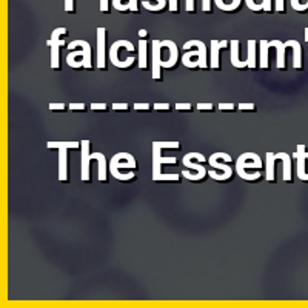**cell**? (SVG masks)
Instances as JSON below:
<instances>
[{
  "instance_id": "6da1fadb",
  "label": "cell",
  "mask_w": 308,
  "mask_h": 308,
  "mask_svg": "<svg viewBox=\"0 0 308 308\" xmlns=\"http://www.w3.org/2000/svg\"><path fill=\"white\" fill-rule=\"evenodd\" d=\"M121 48H123V50H128L129 53H133L134 51V45L131 42H128V40H117V42H114L113 45H111V48H110V61H111V63L116 66V68H119L121 66V69H129L131 66H133L134 63H136V57H128L126 61H121L119 59V51H121Z\"/></svg>"
},
{
  "instance_id": "7a4b0ae2",
  "label": "cell",
  "mask_w": 308,
  "mask_h": 308,
  "mask_svg": "<svg viewBox=\"0 0 308 308\" xmlns=\"http://www.w3.org/2000/svg\"><path fill=\"white\" fill-rule=\"evenodd\" d=\"M263 162L259 154L256 153H244L238 160H236V173L242 174L245 171H256V170H262Z\"/></svg>"
},
{
  "instance_id": "3957f363",
  "label": "cell",
  "mask_w": 308,
  "mask_h": 308,
  "mask_svg": "<svg viewBox=\"0 0 308 308\" xmlns=\"http://www.w3.org/2000/svg\"><path fill=\"white\" fill-rule=\"evenodd\" d=\"M129 170V171H137V162L136 157L129 153H117L110 162V170Z\"/></svg>"
},
{
  "instance_id": "277c9868",
  "label": "cell",
  "mask_w": 308,
  "mask_h": 308,
  "mask_svg": "<svg viewBox=\"0 0 308 308\" xmlns=\"http://www.w3.org/2000/svg\"><path fill=\"white\" fill-rule=\"evenodd\" d=\"M82 148H80V153H82V173H80V179L82 182L85 184H90L91 182V142L90 140H82Z\"/></svg>"
},
{
  "instance_id": "5b68a950",
  "label": "cell",
  "mask_w": 308,
  "mask_h": 308,
  "mask_svg": "<svg viewBox=\"0 0 308 308\" xmlns=\"http://www.w3.org/2000/svg\"><path fill=\"white\" fill-rule=\"evenodd\" d=\"M291 159L296 160V173H298V178L302 182H308V171L305 168L307 160H308V151L305 150V145H298L296 146V151L293 153Z\"/></svg>"
},
{
  "instance_id": "8992f818",
  "label": "cell",
  "mask_w": 308,
  "mask_h": 308,
  "mask_svg": "<svg viewBox=\"0 0 308 308\" xmlns=\"http://www.w3.org/2000/svg\"><path fill=\"white\" fill-rule=\"evenodd\" d=\"M182 164L186 170L189 171H194L193 176L189 178V181L191 182H202L205 181V178L208 176V171L207 168L203 167V164H199V162H193V156L191 153H188L184 159H182Z\"/></svg>"
},
{
  "instance_id": "52a82bcc",
  "label": "cell",
  "mask_w": 308,
  "mask_h": 308,
  "mask_svg": "<svg viewBox=\"0 0 308 308\" xmlns=\"http://www.w3.org/2000/svg\"><path fill=\"white\" fill-rule=\"evenodd\" d=\"M97 68L107 71V29L97 28Z\"/></svg>"
},
{
  "instance_id": "ba28073f",
  "label": "cell",
  "mask_w": 308,
  "mask_h": 308,
  "mask_svg": "<svg viewBox=\"0 0 308 308\" xmlns=\"http://www.w3.org/2000/svg\"><path fill=\"white\" fill-rule=\"evenodd\" d=\"M164 165H178V159L165 157V156H162V148L153 146V178L162 173Z\"/></svg>"
},
{
  "instance_id": "9c48e42d",
  "label": "cell",
  "mask_w": 308,
  "mask_h": 308,
  "mask_svg": "<svg viewBox=\"0 0 308 308\" xmlns=\"http://www.w3.org/2000/svg\"><path fill=\"white\" fill-rule=\"evenodd\" d=\"M153 79L162 82V43L153 40Z\"/></svg>"
},
{
  "instance_id": "30bf717a",
  "label": "cell",
  "mask_w": 308,
  "mask_h": 308,
  "mask_svg": "<svg viewBox=\"0 0 308 308\" xmlns=\"http://www.w3.org/2000/svg\"><path fill=\"white\" fill-rule=\"evenodd\" d=\"M162 43V47L168 50V59L167 61H162V68H167V69H176L178 66V62H179V50H178V45L173 42V40H160Z\"/></svg>"
},
{
  "instance_id": "8fae6325",
  "label": "cell",
  "mask_w": 308,
  "mask_h": 308,
  "mask_svg": "<svg viewBox=\"0 0 308 308\" xmlns=\"http://www.w3.org/2000/svg\"><path fill=\"white\" fill-rule=\"evenodd\" d=\"M77 48H83V53H85L83 68L88 69V71H91L93 69V51H91L90 42H86V40H72L68 45V50H71V51H74Z\"/></svg>"
},
{
  "instance_id": "7c38bea8",
  "label": "cell",
  "mask_w": 308,
  "mask_h": 308,
  "mask_svg": "<svg viewBox=\"0 0 308 308\" xmlns=\"http://www.w3.org/2000/svg\"><path fill=\"white\" fill-rule=\"evenodd\" d=\"M65 39H59V40H54V39H50L47 40V45L50 47L51 50V68L54 71H61V57H59V53H61V48L65 47Z\"/></svg>"
},
{
  "instance_id": "4fadbf2b",
  "label": "cell",
  "mask_w": 308,
  "mask_h": 308,
  "mask_svg": "<svg viewBox=\"0 0 308 308\" xmlns=\"http://www.w3.org/2000/svg\"><path fill=\"white\" fill-rule=\"evenodd\" d=\"M230 51H231V65L234 68H238V69H245L248 68V62H246V59L245 61H242L241 59V42L238 39H233L230 42Z\"/></svg>"
},
{
  "instance_id": "5bb4252c",
  "label": "cell",
  "mask_w": 308,
  "mask_h": 308,
  "mask_svg": "<svg viewBox=\"0 0 308 308\" xmlns=\"http://www.w3.org/2000/svg\"><path fill=\"white\" fill-rule=\"evenodd\" d=\"M93 160H97V167H99V173H97V179L102 184L108 182V174H110V164L107 157L102 153H91Z\"/></svg>"
},
{
  "instance_id": "9a60e30c",
  "label": "cell",
  "mask_w": 308,
  "mask_h": 308,
  "mask_svg": "<svg viewBox=\"0 0 308 308\" xmlns=\"http://www.w3.org/2000/svg\"><path fill=\"white\" fill-rule=\"evenodd\" d=\"M285 47L293 48V66H295L298 71H302L304 63H302V47H301V43L295 39H291V40L285 42Z\"/></svg>"
},
{
  "instance_id": "2e32d148",
  "label": "cell",
  "mask_w": 308,
  "mask_h": 308,
  "mask_svg": "<svg viewBox=\"0 0 308 308\" xmlns=\"http://www.w3.org/2000/svg\"><path fill=\"white\" fill-rule=\"evenodd\" d=\"M270 48H276V53H277V62H276V66L277 69H287V63H285V51H287V47H285V42H281V40H270L268 42Z\"/></svg>"
},
{
  "instance_id": "e0dca14e",
  "label": "cell",
  "mask_w": 308,
  "mask_h": 308,
  "mask_svg": "<svg viewBox=\"0 0 308 308\" xmlns=\"http://www.w3.org/2000/svg\"><path fill=\"white\" fill-rule=\"evenodd\" d=\"M59 181L68 184V150H59Z\"/></svg>"
},
{
  "instance_id": "ac0fdd59",
  "label": "cell",
  "mask_w": 308,
  "mask_h": 308,
  "mask_svg": "<svg viewBox=\"0 0 308 308\" xmlns=\"http://www.w3.org/2000/svg\"><path fill=\"white\" fill-rule=\"evenodd\" d=\"M276 157H277V160H282V165H284L282 178H284V182L293 184V164H291V156L288 153H277Z\"/></svg>"
},
{
  "instance_id": "d6986e66",
  "label": "cell",
  "mask_w": 308,
  "mask_h": 308,
  "mask_svg": "<svg viewBox=\"0 0 308 308\" xmlns=\"http://www.w3.org/2000/svg\"><path fill=\"white\" fill-rule=\"evenodd\" d=\"M276 160H277L276 154L268 151L265 157V179L270 184L276 182Z\"/></svg>"
},
{
  "instance_id": "ffe728a7",
  "label": "cell",
  "mask_w": 308,
  "mask_h": 308,
  "mask_svg": "<svg viewBox=\"0 0 308 308\" xmlns=\"http://www.w3.org/2000/svg\"><path fill=\"white\" fill-rule=\"evenodd\" d=\"M221 45L219 40H211V50H210V68L214 71L221 69Z\"/></svg>"
},
{
  "instance_id": "44dd1931",
  "label": "cell",
  "mask_w": 308,
  "mask_h": 308,
  "mask_svg": "<svg viewBox=\"0 0 308 308\" xmlns=\"http://www.w3.org/2000/svg\"><path fill=\"white\" fill-rule=\"evenodd\" d=\"M256 47H257V42L250 39L246 42V62H248V69H257V51H256Z\"/></svg>"
},
{
  "instance_id": "7402d4cb",
  "label": "cell",
  "mask_w": 308,
  "mask_h": 308,
  "mask_svg": "<svg viewBox=\"0 0 308 308\" xmlns=\"http://www.w3.org/2000/svg\"><path fill=\"white\" fill-rule=\"evenodd\" d=\"M259 66L262 69H268L270 68V59H268V53H270V45L268 40H259Z\"/></svg>"
},
{
  "instance_id": "603a6c76",
  "label": "cell",
  "mask_w": 308,
  "mask_h": 308,
  "mask_svg": "<svg viewBox=\"0 0 308 308\" xmlns=\"http://www.w3.org/2000/svg\"><path fill=\"white\" fill-rule=\"evenodd\" d=\"M137 62H139V69L145 71L148 68V42L146 39H140L139 40V57H137Z\"/></svg>"
},
{
  "instance_id": "cb8c5ba5",
  "label": "cell",
  "mask_w": 308,
  "mask_h": 308,
  "mask_svg": "<svg viewBox=\"0 0 308 308\" xmlns=\"http://www.w3.org/2000/svg\"><path fill=\"white\" fill-rule=\"evenodd\" d=\"M208 162H210V167H211L213 170H219V171H222V173L225 174L227 182H230V181L233 179V176H234V170L230 167V164H225V162H217V159H214L213 156H210Z\"/></svg>"
},
{
  "instance_id": "d4e9b609",
  "label": "cell",
  "mask_w": 308,
  "mask_h": 308,
  "mask_svg": "<svg viewBox=\"0 0 308 308\" xmlns=\"http://www.w3.org/2000/svg\"><path fill=\"white\" fill-rule=\"evenodd\" d=\"M214 3L224 12H236L241 9L242 0H214Z\"/></svg>"
},
{
  "instance_id": "484cf974",
  "label": "cell",
  "mask_w": 308,
  "mask_h": 308,
  "mask_svg": "<svg viewBox=\"0 0 308 308\" xmlns=\"http://www.w3.org/2000/svg\"><path fill=\"white\" fill-rule=\"evenodd\" d=\"M83 57H85L83 48L82 50L69 51V54L66 57V63L71 68H83Z\"/></svg>"
},
{
  "instance_id": "4316f807",
  "label": "cell",
  "mask_w": 308,
  "mask_h": 308,
  "mask_svg": "<svg viewBox=\"0 0 308 308\" xmlns=\"http://www.w3.org/2000/svg\"><path fill=\"white\" fill-rule=\"evenodd\" d=\"M142 6L151 12H162L168 8V0H142Z\"/></svg>"
},
{
  "instance_id": "83f0119b",
  "label": "cell",
  "mask_w": 308,
  "mask_h": 308,
  "mask_svg": "<svg viewBox=\"0 0 308 308\" xmlns=\"http://www.w3.org/2000/svg\"><path fill=\"white\" fill-rule=\"evenodd\" d=\"M47 148L53 150V151H59V150H80L82 143L80 142H48Z\"/></svg>"
},
{
  "instance_id": "f1b7e54d",
  "label": "cell",
  "mask_w": 308,
  "mask_h": 308,
  "mask_svg": "<svg viewBox=\"0 0 308 308\" xmlns=\"http://www.w3.org/2000/svg\"><path fill=\"white\" fill-rule=\"evenodd\" d=\"M181 178H182V174H179V173H164L162 171L160 174L154 176L153 181L154 182H179Z\"/></svg>"
},
{
  "instance_id": "f546056e",
  "label": "cell",
  "mask_w": 308,
  "mask_h": 308,
  "mask_svg": "<svg viewBox=\"0 0 308 308\" xmlns=\"http://www.w3.org/2000/svg\"><path fill=\"white\" fill-rule=\"evenodd\" d=\"M110 173H111V176L114 179H117V181H122V182H131V181H134L136 179V173L134 171H126V173H122V171H119V170H110Z\"/></svg>"
},
{
  "instance_id": "4dcf8cb0",
  "label": "cell",
  "mask_w": 308,
  "mask_h": 308,
  "mask_svg": "<svg viewBox=\"0 0 308 308\" xmlns=\"http://www.w3.org/2000/svg\"><path fill=\"white\" fill-rule=\"evenodd\" d=\"M153 146H159L162 150H181V143L179 142H153Z\"/></svg>"
},
{
  "instance_id": "1f68e13d",
  "label": "cell",
  "mask_w": 308,
  "mask_h": 308,
  "mask_svg": "<svg viewBox=\"0 0 308 308\" xmlns=\"http://www.w3.org/2000/svg\"><path fill=\"white\" fill-rule=\"evenodd\" d=\"M245 3L253 12H263V0H245Z\"/></svg>"
},
{
  "instance_id": "d6a6232c",
  "label": "cell",
  "mask_w": 308,
  "mask_h": 308,
  "mask_svg": "<svg viewBox=\"0 0 308 308\" xmlns=\"http://www.w3.org/2000/svg\"><path fill=\"white\" fill-rule=\"evenodd\" d=\"M66 36H68V29L63 28V26H61V28H56V29H54L53 34H51V39L59 40V39H65Z\"/></svg>"
},
{
  "instance_id": "836d02e7",
  "label": "cell",
  "mask_w": 308,
  "mask_h": 308,
  "mask_svg": "<svg viewBox=\"0 0 308 308\" xmlns=\"http://www.w3.org/2000/svg\"><path fill=\"white\" fill-rule=\"evenodd\" d=\"M211 156L214 159H217V160H222V162H225V164H231L233 162V157L228 153H214Z\"/></svg>"
},
{
  "instance_id": "e575fe53",
  "label": "cell",
  "mask_w": 308,
  "mask_h": 308,
  "mask_svg": "<svg viewBox=\"0 0 308 308\" xmlns=\"http://www.w3.org/2000/svg\"><path fill=\"white\" fill-rule=\"evenodd\" d=\"M238 110H239V111L254 113V111L257 110V105H256V104H239V105H238Z\"/></svg>"
},
{
  "instance_id": "d590c367",
  "label": "cell",
  "mask_w": 308,
  "mask_h": 308,
  "mask_svg": "<svg viewBox=\"0 0 308 308\" xmlns=\"http://www.w3.org/2000/svg\"><path fill=\"white\" fill-rule=\"evenodd\" d=\"M274 11L276 12H281V14H285L287 12L285 0H276V2H274Z\"/></svg>"
},
{
  "instance_id": "8d00e7d4",
  "label": "cell",
  "mask_w": 308,
  "mask_h": 308,
  "mask_svg": "<svg viewBox=\"0 0 308 308\" xmlns=\"http://www.w3.org/2000/svg\"><path fill=\"white\" fill-rule=\"evenodd\" d=\"M93 111H100V113H105V111H108L110 110V105L108 104H91V107H90Z\"/></svg>"
},
{
  "instance_id": "74e56055",
  "label": "cell",
  "mask_w": 308,
  "mask_h": 308,
  "mask_svg": "<svg viewBox=\"0 0 308 308\" xmlns=\"http://www.w3.org/2000/svg\"><path fill=\"white\" fill-rule=\"evenodd\" d=\"M69 110V105L65 104H50V111H66Z\"/></svg>"
},
{
  "instance_id": "f35d334b",
  "label": "cell",
  "mask_w": 308,
  "mask_h": 308,
  "mask_svg": "<svg viewBox=\"0 0 308 308\" xmlns=\"http://www.w3.org/2000/svg\"><path fill=\"white\" fill-rule=\"evenodd\" d=\"M168 9L173 14H178L179 12V0H168Z\"/></svg>"
},
{
  "instance_id": "ab89813d",
  "label": "cell",
  "mask_w": 308,
  "mask_h": 308,
  "mask_svg": "<svg viewBox=\"0 0 308 308\" xmlns=\"http://www.w3.org/2000/svg\"><path fill=\"white\" fill-rule=\"evenodd\" d=\"M178 111H193L194 110V107L191 105V104H176V107H174Z\"/></svg>"
},
{
  "instance_id": "60d3db41",
  "label": "cell",
  "mask_w": 308,
  "mask_h": 308,
  "mask_svg": "<svg viewBox=\"0 0 308 308\" xmlns=\"http://www.w3.org/2000/svg\"><path fill=\"white\" fill-rule=\"evenodd\" d=\"M65 11L69 14L76 12V6H74V0H65Z\"/></svg>"
},
{
  "instance_id": "b9f144b4",
  "label": "cell",
  "mask_w": 308,
  "mask_h": 308,
  "mask_svg": "<svg viewBox=\"0 0 308 308\" xmlns=\"http://www.w3.org/2000/svg\"><path fill=\"white\" fill-rule=\"evenodd\" d=\"M153 110H156V111H170L171 104H154Z\"/></svg>"
},
{
  "instance_id": "7bdbcfd3",
  "label": "cell",
  "mask_w": 308,
  "mask_h": 308,
  "mask_svg": "<svg viewBox=\"0 0 308 308\" xmlns=\"http://www.w3.org/2000/svg\"><path fill=\"white\" fill-rule=\"evenodd\" d=\"M111 108H113V111H128L129 105L128 104H113Z\"/></svg>"
},
{
  "instance_id": "ee69618b",
  "label": "cell",
  "mask_w": 308,
  "mask_h": 308,
  "mask_svg": "<svg viewBox=\"0 0 308 308\" xmlns=\"http://www.w3.org/2000/svg\"><path fill=\"white\" fill-rule=\"evenodd\" d=\"M153 108L151 104H134V110L136 111H150Z\"/></svg>"
},
{
  "instance_id": "f6af8a7d",
  "label": "cell",
  "mask_w": 308,
  "mask_h": 308,
  "mask_svg": "<svg viewBox=\"0 0 308 308\" xmlns=\"http://www.w3.org/2000/svg\"><path fill=\"white\" fill-rule=\"evenodd\" d=\"M197 111H214L213 104H197Z\"/></svg>"
},
{
  "instance_id": "bcb514c9",
  "label": "cell",
  "mask_w": 308,
  "mask_h": 308,
  "mask_svg": "<svg viewBox=\"0 0 308 308\" xmlns=\"http://www.w3.org/2000/svg\"><path fill=\"white\" fill-rule=\"evenodd\" d=\"M202 11H203V12H208V14L213 11L211 0H202Z\"/></svg>"
},
{
  "instance_id": "7dc6e473",
  "label": "cell",
  "mask_w": 308,
  "mask_h": 308,
  "mask_svg": "<svg viewBox=\"0 0 308 308\" xmlns=\"http://www.w3.org/2000/svg\"><path fill=\"white\" fill-rule=\"evenodd\" d=\"M69 110L71 111H86V105L85 104H69Z\"/></svg>"
},
{
  "instance_id": "c3c4849f",
  "label": "cell",
  "mask_w": 308,
  "mask_h": 308,
  "mask_svg": "<svg viewBox=\"0 0 308 308\" xmlns=\"http://www.w3.org/2000/svg\"><path fill=\"white\" fill-rule=\"evenodd\" d=\"M194 9H196L194 0H185V11L186 12H194Z\"/></svg>"
},
{
  "instance_id": "681fc988",
  "label": "cell",
  "mask_w": 308,
  "mask_h": 308,
  "mask_svg": "<svg viewBox=\"0 0 308 308\" xmlns=\"http://www.w3.org/2000/svg\"><path fill=\"white\" fill-rule=\"evenodd\" d=\"M219 110L221 111H234L236 110V105L234 104H219Z\"/></svg>"
},
{
  "instance_id": "f907efd6",
  "label": "cell",
  "mask_w": 308,
  "mask_h": 308,
  "mask_svg": "<svg viewBox=\"0 0 308 308\" xmlns=\"http://www.w3.org/2000/svg\"><path fill=\"white\" fill-rule=\"evenodd\" d=\"M100 12H108L110 11V0H100Z\"/></svg>"
},
{
  "instance_id": "816d5d0a",
  "label": "cell",
  "mask_w": 308,
  "mask_h": 308,
  "mask_svg": "<svg viewBox=\"0 0 308 308\" xmlns=\"http://www.w3.org/2000/svg\"><path fill=\"white\" fill-rule=\"evenodd\" d=\"M273 9V0H263V12H271Z\"/></svg>"
},
{
  "instance_id": "f5cc1de1",
  "label": "cell",
  "mask_w": 308,
  "mask_h": 308,
  "mask_svg": "<svg viewBox=\"0 0 308 308\" xmlns=\"http://www.w3.org/2000/svg\"><path fill=\"white\" fill-rule=\"evenodd\" d=\"M219 45H221V50H227L230 47V42L228 40H219Z\"/></svg>"
},
{
  "instance_id": "db71d44e",
  "label": "cell",
  "mask_w": 308,
  "mask_h": 308,
  "mask_svg": "<svg viewBox=\"0 0 308 308\" xmlns=\"http://www.w3.org/2000/svg\"><path fill=\"white\" fill-rule=\"evenodd\" d=\"M139 37L140 39H146V37H148V31H146V29H140V31H139Z\"/></svg>"
},
{
  "instance_id": "11a10c76",
  "label": "cell",
  "mask_w": 308,
  "mask_h": 308,
  "mask_svg": "<svg viewBox=\"0 0 308 308\" xmlns=\"http://www.w3.org/2000/svg\"><path fill=\"white\" fill-rule=\"evenodd\" d=\"M305 42L308 43V26L305 28Z\"/></svg>"
},
{
  "instance_id": "9f6ffc18",
  "label": "cell",
  "mask_w": 308,
  "mask_h": 308,
  "mask_svg": "<svg viewBox=\"0 0 308 308\" xmlns=\"http://www.w3.org/2000/svg\"><path fill=\"white\" fill-rule=\"evenodd\" d=\"M307 6H308V2H307Z\"/></svg>"
}]
</instances>
